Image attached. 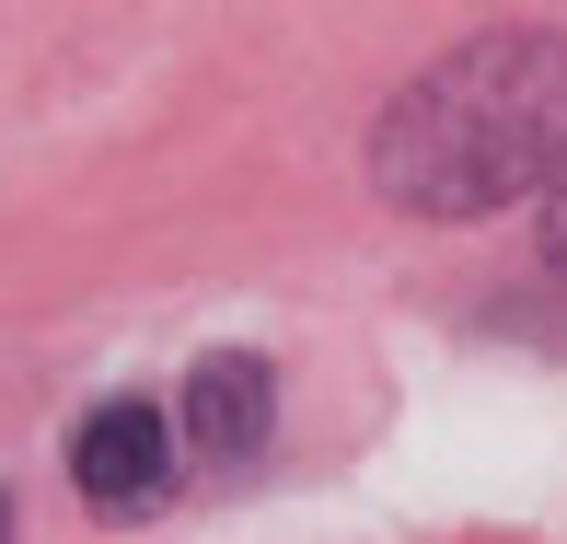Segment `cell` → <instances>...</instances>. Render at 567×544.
I'll return each mask as SVG.
<instances>
[{"instance_id": "obj_1", "label": "cell", "mask_w": 567, "mask_h": 544, "mask_svg": "<svg viewBox=\"0 0 567 544\" xmlns=\"http://www.w3.org/2000/svg\"><path fill=\"white\" fill-rule=\"evenodd\" d=\"M567 174V35L509 23V35H463L371 127V186L417 220H486L509 197Z\"/></svg>"}, {"instance_id": "obj_4", "label": "cell", "mask_w": 567, "mask_h": 544, "mask_svg": "<svg viewBox=\"0 0 567 544\" xmlns=\"http://www.w3.org/2000/svg\"><path fill=\"white\" fill-rule=\"evenodd\" d=\"M545 255H556V278H567V174H556V197H545Z\"/></svg>"}, {"instance_id": "obj_3", "label": "cell", "mask_w": 567, "mask_h": 544, "mask_svg": "<svg viewBox=\"0 0 567 544\" xmlns=\"http://www.w3.org/2000/svg\"><path fill=\"white\" fill-rule=\"evenodd\" d=\"M186 452L197 463H255L267 452V429H278V371L255 348H220V359H197L186 371Z\"/></svg>"}, {"instance_id": "obj_2", "label": "cell", "mask_w": 567, "mask_h": 544, "mask_svg": "<svg viewBox=\"0 0 567 544\" xmlns=\"http://www.w3.org/2000/svg\"><path fill=\"white\" fill-rule=\"evenodd\" d=\"M70 486H82V510H105V522H140V510L174 499V418L140 394H105L82 429H70Z\"/></svg>"}, {"instance_id": "obj_5", "label": "cell", "mask_w": 567, "mask_h": 544, "mask_svg": "<svg viewBox=\"0 0 567 544\" xmlns=\"http://www.w3.org/2000/svg\"><path fill=\"white\" fill-rule=\"evenodd\" d=\"M0 544H12V522H0Z\"/></svg>"}]
</instances>
